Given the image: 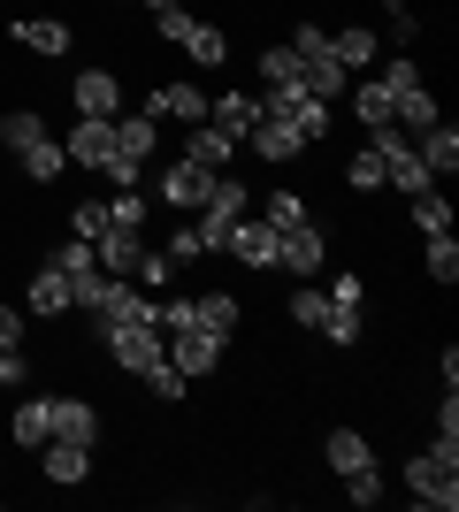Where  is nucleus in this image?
Wrapping results in <instances>:
<instances>
[{
  "mask_svg": "<svg viewBox=\"0 0 459 512\" xmlns=\"http://www.w3.org/2000/svg\"><path fill=\"white\" fill-rule=\"evenodd\" d=\"M153 146H161L153 115H115V153H123V161H146Z\"/></svg>",
  "mask_w": 459,
  "mask_h": 512,
  "instance_id": "22",
  "label": "nucleus"
},
{
  "mask_svg": "<svg viewBox=\"0 0 459 512\" xmlns=\"http://www.w3.org/2000/svg\"><path fill=\"white\" fill-rule=\"evenodd\" d=\"M16 344H23V314H16V306H0V352H16Z\"/></svg>",
  "mask_w": 459,
  "mask_h": 512,
  "instance_id": "46",
  "label": "nucleus"
},
{
  "mask_svg": "<svg viewBox=\"0 0 459 512\" xmlns=\"http://www.w3.org/2000/svg\"><path fill=\"white\" fill-rule=\"evenodd\" d=\"M23 306H31V314H46V321H54V314H69V276H62V268H54V260H46L39 276H31V291H23Z\"/></svg>",
  "mask_w": 459,
  "mask_h": 512,
  "instance_id": "18",
  "label": "nucleus"
},
{
  "mask_svg": "<svg viewBox=\"0 0 459 512\" xmlns=\"http://www.w3.org/2000/svg\"><path fill=\"white\" fill-rule=\"evenodd\" d=\"M222 253H238L245 268H261V276H268V268H276V230H268V222H253V214H238Z\"/></svg>",
  "mask_w": 459,
  "mask_h": 512,
  "instance_id": "8",
  "label": "nucleus"
},
{
  "mask_svg": "<svg viewBox=\"0 0 459 512\" xmlns=\"http://www.w3.org/2000/svg\"><path fill=\"white\" fill-rule=\"evenodd\" d=\"M291 54H299V62H329V31H322V23H299V31H291Z\"/></svg>",
  "mask_w": 459,
  "mask_h": 512,
  "instance_id": "36",
  "label": "nucleus"
},
{
  "mask_svg": "<svg viewBox=\"0 0 459 512\" xmlns=\"http://www.w3.org/2000/svg\"><path fill=\"white\" fill-rule=\"evenodd\" d=\"M108 222H115V230H146V199H138V192H115L108 199Z\"/></svg>",
  "mask_w": 459,
  "mask_h": 512,
  "instance_id": "39",
  "label": "nucleus"
},
{
  "mask_svg": "<svg viewBox=\"0 0 459 512\" xmlns=\"http://www.w3.org/2000/svg\"><path fill=\"white\" fill-rule=\"evenodd\" d=\"M329 62L345 69V77H352V69H368L375 62V31H360V23H352V31H329Z\"/></svg>",
  "mask_w": 459,
  "mask_h": 512,
  "instance_id": "21",
  "label": "nucleus"
},
{
  "mask_svg": "<svg viewBox=\"0 0 459 512\" xmlns=\"http://www.w3.org/2000/svg\"><path fill=\"white\" fill-rule=\"evenodd\" d=\"M322 459L337 474H360V467H375V444L360 436V428H329V444H322Z\"/></svg>",
  "mask_w": 459,
  "mask_h": 512,
  "instance_id": "16",
  "label": "nucleus"
},
{
  "mask_svg": "<svg viewBox=\"0 0 459 512\" xmlns=\"http://www.w3.org/2000/svg\"><path fill=\"white\" fill-rule=\"evenodd\" d=\"M207 192H215V169H192V161H176V169L161 176V199H169V207H184V214L207 207Z\"/></svg>",
  "mask_w": 459,
  "mask_h": 512,
  "instance_id": "11",
  "label": "nucleus"
},
{
  "mask_svg": "<svg viewBox=\"0 0 459 512\" xmlns=\"http://www.w3.org/2000/svg\"><path fill=\"white\" fill-rule=\"evenodd\" d=\"M54 436L62 444H100V413L85 398H54Z\"/></svg>",
  "mask_w": 459,
  "mask_h": 512,
  "instance_id": "17",
  "label": "nucleus"
},
{
  "mask_svg": "<svg viewBox=\"0 0 459 512\" xmlns=\"http://www.w3.org/2000/svg\"><path fill=\"white\" fill-rule=\"evenodd\" d=\"M192 321H199V329H215V337H238V299H230V291H199Z\"/></svg>",
  "mask_w": 459,
  "mask_h": 512,
  "instance_id": "23",
  "label": "nucleus"
},
{
  "mask_svg": "<svg viewBox=\"0 0 459 512\" xmlns=\"http://www.w3.org/2000/svg\"><path fill=\"white\" fill-rule=\"evenodd\" d=\"M146 390H153V398H161V406H176V398H184V390H192V383H184V375H176V367L161 360V367H146Z\"/></svg>",
  "mask_w": 459,
  "mask_h": 512,
  "instance_id": "38",
  "label": "nucleus"
},
{
  "mask_svg": "<svg viewBox=\"0 0 459 512\" xmlns=\"http://www.w3.org/2000/svg\"><path fill=\"white\" fill-rule=\"evenodd\" d=\"M92 253H100V276H131L138 253H146V230H115L108 222V230L92 237Z\"/></svg>",
  "mask_w": 459,
  "mask_h": 512,
  "instance_id": "10",
  "label": "nucleus"
},
{
  "mask_svg": "<svg viewBox=\"0 0 459 512\" xmlns=\"http://www.w3.org/2000/svg\"><path fill=\"white\" fill-rule=\"evenodd\" d=\"M184 54H192L199 69H230V39H222L215 23H192V31H184Z\"/></svg>",
  "mask_w": 459,
  "mask_h": 512,
  "instance_id": "25",
  "label": "nucleus"
},
{
  "mask_svg": "<svg viewBox=\"0 0 459 512\" xmlns=\"http://www.w3.org/2000/svg\"><path fill=\"white\" fill-rule=\"evenodd\" d=\"M16 161H23V176H31V184H54V176L69 169V153H62V138H54V130H46L39 146H23Z\"/></svg>",
  "mask_w": 459,
  "mask_h": 512,
  "instance_id": "20",
  "label": "nucleus"
},
{
  "mask_svg": "<svg viewBox=\"0 0 459 512\" xmlns=\"http://www.w3.org/2000/svg\"><path fill=\"white\" fill-rule=\"evenodd\" d=\"M345 184H352V192H391V169H383V153L360 146V153H352V169H345Z\"/></svg>",
  "mask_w": 459,
  "mask_h": 512,
  "instance_id": "29",
  "label": "nucleus"
},
{
  "mask_svg": "<svg viewBox=\"0 0 459 512\" xmlns=\"http://www.w3.org/2000/svg\"><path fill=\"white\" fill-rule=\"evenodd\" d=\"M62 153L77 161V169H108V161H115V123L77 115V123H69V138H62Z\"/></svg>",
  "mask_w": 459,
  "mask_h": 512,
  "instance_id": "6",
  "label": "nucleus"
},
{
  "mask_svg": "<svg viewBox=\"0 0 459 512\" xmlns=\"http://www.w3.org/2000/svg\"><path fill=\"white\" fill-rule=\"evenodd\" d=\"M261 222H268V230H291V222H306V199H299V192H276Z\"/></svg>",
  "mask_w": 459,
  "mask_h": 512,
  "instance_id": "41",
  "label": "nucleus"
},
{
  "mask_svg": "<svg viewBox=\"0 0 459 512\" xmlns=\"http://www.w3.org/2000/svg\"><path fill=\"white\" fill-rule=\"evenodd\" d=\"M69 100H77V115H92V123H115V115H123V85H115V69H77Z\"/></svg>",
  "mask_w": 459,
  "mask_h": 512,
  "instance_id": "5",
  "label": "nucleus"
},
{
  "mask_svg": "<svg viewBox=\"0 0 459 512\" xmlns=\"http://www.w3.org/2000/svg\"><path fill=\"white\" fill-rule=\"evenodd\" d=\"M108 230V199H77V214H69V237H100Z\"/></svg>",
  "mask_w": 459,
  "mask_h": 512,
  "instance_id": "37",
  "label": "nucleus"
},
{
  "mask_svg": "<svg viewBox=\"0 0 459 512\" xmlns=\"http://www.w3.org/2000/svg\"><path fill=\"white\" fill-rule=\"evenodd\" d=\"M146 115H176V123H207V92L199 85H161L146 100Z\"/></svg>",
  "mask_w": 459,
  "mask_h": 512,
  "instance_id": "19",
  "label": "nucleus"
},
{
  "mask_svg": "<svg viewBox=\"0 0 459 512\" xmlns=\"http://www.w3.org/2000/svg\"><path fill=\"white\" fill-rule=\"evenodd\" d=\"M345 497H352V505H375V497H383V474H375V467L345 474Z\"/></svg>",
  "mask_w": 459,
  "mask_h": 512,
  "instance_id": "44",
  "label": "nucleus"
},
{
  "mask_svg": "<svg viewBox=\"0 0 459 512\" xmlns=\"http://www.w3.org/2000/svg\"><path fill=\"white\" fill-rule=\"evenodd\" d=\"M414 153H421V169H429V176H452L459 169V130L452 123H429L414 138Z\"/></svg>",
  "mask_w": 459,
  "mask_h": 512,
  "instance_id": "15",
  "label": "nucleus"
},
{
  "mask_svg": "<svg viewBox=\"0 0 459 512\" xmlns=\"http://www.w3.org/2000/svg\"><path fill=\"white\" fill-rule=\"evenodd\" d=\"M8 436H16L23 451L54 444V398H23V406H16V421H8Z\"/></svg>",
  "mask_w": 459,
  "mask_h": 512,
  "instance_id": "13",
  "label": "nucleus"
},
{
  "mask_svg": "<svg viewBox=\"0 0 459 512\" xmlns=\"http://www.w3.org/2000/svg\"><path fill=\"white\" fill-rule=\"evenodd\" d=\"M261 85H299V54L291 46H268L261 54Z\"/></svg>",
  "mask_w": 459,
  "mask_h": 512,
  "instance_id": "35",
  "label": "nucleus"
},
{
  "mask_svg": "<svg viewBox=\"0 0 459 512\" xmlns=\"http://www.w3.org/2000/svg\"><path fill=\"white\" fill-rule=\"evenodd\" d=\"M100 176H108L115 192H138V161H123V153H115V161H108V169H100Z\"/></svg>",
  "mask_w": 459,
  "mask_h": 512,
  "instance_id": "45",
  "label": "nucleus"
},
{
  "mask_svg": "<svg viewBox=\"0 0 459 512\" xmlns=\"http://www.w3.org/2000/svg\"><path fill=\"white\" fill-rule=\"evenodd\" d=\"M230 153H238V146H230L215 123H192V146H184V161H192V169H215V176H222V161H230Z\"/></svg>",
  "mask_w": 459,
  "mask_h": 512,
  "instance_id": "24",
  "label": "nucleus"
},
{
  "mask_svg": "<svg viewBox=\"0 0 459 512\" xmlns=\"http://www.w3.org/2000/svg\"><path fill=\"white\" fill-rule=\"evenodd\" d=\"M406 490H414V505H459V467L452 459H437V451H414L406 459Z\"/></svg>",
  "mask_w": 459,
  "mask_h": 512,
  "instance_id": "4",
  "label": "nucleus"
},
{
  "mask_svg": "<svg viewBox=\"0 0 459 512\" xmlns=\"http://www.w3.org/2000/svg\"><path fill=\"white\" fill-rule=\"evenodd\" d=\"M421 260H429V276H437V283H452V276H459V245H452V230L429 237V253H421Z\"/></svg>",
  "mask_w": 459,
  "mask_h": 512,
  "instance_id": "34",
  "label": "nucleus"
},
{
  "mask_svg": "<svg viewBox=\"0 0 459 512\" xmlns=\"http://www.w3.org/2000/svg\"><path fill=\"white\" fill-rule=\"evenodd\" d=\"M391 123L406 130V138H421L429 123H444V115H437V100H429V85H406V92H391Z\"/></svg>",
  "mask_w": 459,
  "mask_h": 512,
  "instance_id": "14",
  "label": "nucleus"
},
{
  "mask_svg": "<svg viewBox=\"0 0 459 512\" xmlns=\"http://www.w3.org/2000/svg\"><path fill=\"white\" fill-rule=\"evenodd\" d=\"M406 85H421V62L414 54H391L383 62V92H406Z\"/></svg>",
  "mask_w": 459,
  "mask_h": 512,
  "instance_id": "42",
  "label": "nucleus"
},
{
  "mask_svg": "<svg viewBox=\"0 0 459 512\" xmlns=\"http://www.w3.org/2000/svg\"><path fill=\"white\" fill-rule=\"evenodd\" d=\"M153 31H161L169 46H184V31H192V16H184V0H176V8H153Z\"/></svg>",
  "mask_w": 459,
  "mask_h": 512,
  "instance_id": "43",
  "label": "nucleus"
},
{
  "mask_svg": "<svg viewBox=\"0 0 459 512\" xmlns=\"http://www.w3.org/2000/svg\"><path fill=\"white\" fill-rule=\"evenodd\" d=\"M322 337H329V344H360V306H337V299H329Z\"/></svg>",
  "mask_w": 459,
  "mask_h": 512,
  "instance_id": "32",
  "label": "nucleus"
},
{
  "mask_svg": "<svg viewBox=\"0 0 459 512\" xmlns=\"http://www.w3.org/2000/svg\"><path fill=\"white\" fill-rule=\"evenodd\" d=\"M329 260V230L306 214V222H291V230H276V268H291V276H322Z\"/></svg>",
  "mask_w": 459,
  "mask_h": 512,
  "instance_id": "3",
  "label": "nucleus"
},
{
  "mask_svg": "<svg viewBox=\"0 0 459 512\" xmlns=\"http://www.w3.org/2000/svg\"><path fill=\"white\" fill-rule=\"evenodd\" d=\"M291 130H299L306 146H314V138H329V100H299V107H291Z\"/></svg>",
  "mask_w": 459,
  "mask_h": 512,
  "instance_id": "33",
  "label": "nucleus"
},
{
  "mask_svg": "<svg viewBox=\"0 0 459 512\" xmlns=\"http://www.w3.org/2000/svg\"><path fill=\"white\" fill-rule=\"evenodd\" d=\"M16 46H31V54H69V31L54 16H23L16 23Z\"/></svg>",
  "mask_w": 459,
  "mask_h": 512,
  "instance_id": "26",
  "label": "nucleus"
},
{
  "mask_svg": "<svg viewBox=\"0 0 459 512\" xmlns=\"http://www.w3.org/2000/svg\"><path fill=\"white\" fill-rule=\"evenodd\" d=\"M46 451V482H54V490H85L92 482V444H62V436H54V444H39Z\"/></svg>",
  "mask_w": 459,
  "mask_h": 512,
  "instance_id": "9",
  "label": "nucleus"
},
{
  "mask_svg": "<svg viewBox=\"0 0 459 512\" xmlns=\"http://www.w3.org/2000/svg\"><path fill=\"white\" fill-rule=\"evenodd\" d=\"M322 314H329V299L314 291V283H306V291H291V321H299V329H322Z\"/></svg>",
  "mask_w": 459,
  "mask_h": 512,
  "instance_id": "40",
  "label": "nucleus"
},
{
  "mask_svg": "<svg viewBox=\"0 0 459 512\" xmlns=\"http://www.w3.org/2000/svg\"><path fill=\"white\" fill-rule=\"evenodd\" d=\"M222 352H230V337H215V329H199V321H184V329H169V367L184 375V383H199V375H215Z\"/></svg>",
  "mask_w": 459,
  "mask_h": 512,
  "instance_id": "2",
  "label": "nucleus"
},
{
  "mask_svg": "<svg viewBox=\"0 0 459 512\" xmlns=\"http://www.w3.org/2000/svg\"><path fill=\"white\" fill-rule=\"evenodd\" d=\"M54 268H62V276H92V268H100L92 237H69V245H54Z\"/></svg>",
  "mask_w": 459,
  "mask_h": 512,
  "instance_id": "31",
  "label": "nucleus"
},
{
  "mask_svg": "<svg viewBox=\"0 0 459 512\" xmlns=\"http://www.w3.org/2000/svg\"><path fill=\"white\" fill-rule=\"evenodd\" d=\"M100 344H108L115 367H131V375H146V367L169 360V337H161L153 321H115V329H100Z\"/></svg>",
  "mask_w": 459,
  "mask_h": 512,
  "instance_id": "1",
  "label": "nucleus"
},
{
  "mask_svg": "<svg viewBox=\"0 0 459 512\" xmlns=\"http://www.w3.org/2000/svg\"><path fill=\"white\" fill-rule=\"evenodd\" d=\"M207 123H215L230 146H245L253 123H261V100H253V92H222V100H207Z\"/></svg>",
  "mask_w": 459,
  "mask_h": 512,
  "instance_id": "7",
  "label": "nucleus"
},
{
  "mask_svg": "<svg viewBox=\"0 0 459 512\" xmlns=\"http://www.w3.org/2000/svg\"><path fill=\"white\" fill-rule=\"evenodd\" d=\"M352 115H360L368 130L391 123V92H383V77H360V85H352Z\"/></svg>",
  "mask_w": 459,
  "mask_h": 512,
  "instance_id": "27",
  "label": "nucleus"
},
{
  "mask_svg": "<svg viewBox=\"0 0 459 512\" xmlns=\"http://www.w3.org/2000/svg\"><path fill=\"white\" fill-rule=\"evenodd\" d=\"M406 207H414V230H421V237L452 230V207H444V192H437V184H429V192H414V199H406Z\"/></svg>",
  "mask_w": 459,
  "mask_h": 512,
  "instance_id": "30",
  "label": "nucleus"
},
{
  "mask_svg": "<svg viewBox=\"0 0 459 512\" xmlns=\"http://www.w3.org/2000/svg\"><path fill=\"white\" fill-rule=\"evenodd\" d=\"M245 146L261 153V161H299V153H306V138H299V130L284 123V115H261V123H253V138H245Z\"/></svg>",
  "mask_w": 459,
  "mask_h": 512,
  "instance_id": "12",
  "label": "nucleus"
},
{
  "mask_svg": "<svg viewBox=\"0 0 459 512\" xmlns=\"http://www.w3.org/2000/svg\"><path fill=\"white\" fill-rule=\"evenodd\" d=\"M39 138H46V123L31 115V107H8V115H0V146H8V153L39 146Z\"/></svg>",
  "mask_w": 459,
  "mask_h": 512,
  "instance_id": "28",
  "label": "nucleus"
}]
</instances>
